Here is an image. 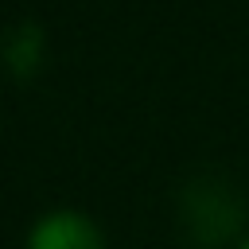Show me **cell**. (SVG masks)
I'll use <instances>...</instances> for the list:
<instances>
[{
  "label": "cell",
  "instance_id": "2",
  "mask_svg": "<svg viewBox=\"0 0 249 249\" xmlns=\"http://www.w3.org/2000/svg\"><path fill=\"white\" fill-rule=\"evenodd\" d=\"M23 249H105V233L89 214L58 206L35 218L23 237Z\"/></svg>",
  "mask_w": 249,
  "mask_h": 249
},
{
  "label": "cell",
  "instance_id": "3",
  "mask_svg": "<svg viewBox=\"0 0 249 249\" xmlns=\"http://www.w3.org/2000/svg\"><path fill=\"white\" fill-rule=\"evenodd\" d=\"M233 249H249V233H245V237H241V241H237Z\"/></svg>",
  "mask_w": 249,
  "mask_h": 249
},
{
  "label": "cell",
  "instance_id": "1",
  "mask_svg": "<svg viewBox=\"0 0 249 249\" xmlns=\"http://www.w3.org/2000/svg\"><path fill=\"white\" fill-rule=\"evenodd\" d=\"M241 218H245V210H241L237 195L218 179H195L183 195V226L195 245L214 249V245L230 241L241 230Z\"/></svg>",
  "mask_w": 249,
  "mask_h": 249
}]
</instances>
